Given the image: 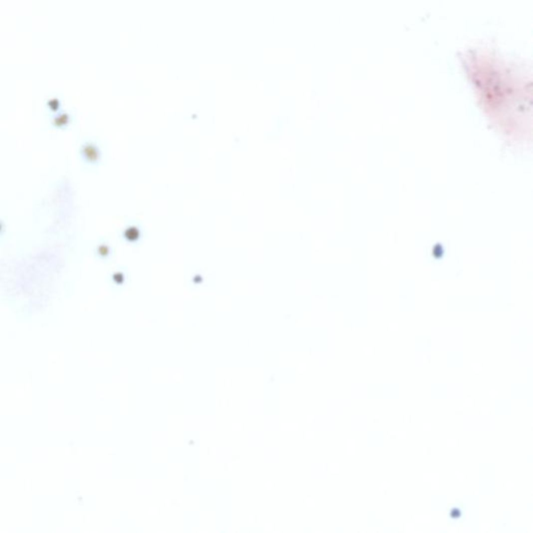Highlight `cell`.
Returning a JSON list of instances; mask_svg holds the SVG:
<instances>
[{"label":"cell","mask_w":533,"mask_h":533,"mask_svg":"<svg viewBox=\"0 0 533 533\" xmlns=\"http://www.w3.org/2000/svg\"><path fill=\"white\" fill-rule=\"evenodd\" d=\"M81 161L90 167L98 166L102 162L103 152L100 145L94 140H86L79 147Z\"/></svg>","instance_id":"6da1fadb"},{"label":"cell","mask_w":533,"mask_h":533,"mask_svg":"<svg viewBox=\"0 0 533 533\" xmlns=\"http://www.w3.org/2000/svg\"><path fill=\"white\" fill-rule=\"evenodd\" d=\"M121 238L127 244L137 245L143 239L142 227L138 224H128L121 232Z\"/></svg>","instance_id":"7a4b0ae2"},{"label":"cell","mask_w":533,"mask_h":533,"mask_svg":"<svg viewBox=\"0 0 533 533\" xmlns=\"http://www.w3.org/2000/svg\"><path fill=\"white\" fill-rule=\"evenodd\" d=\"M95 256L97 257V259H98V260L106 262V261L110 260L112 258V256H113V247L111 246L110 243H107V242H105V241H102V242H100V243H98L96 245Z\"/></svg>","instance_id":"3957f363"},{"label":"cell","mask_w":533,"mask_h":533,"mask_svg":"<svg viewBox=\"0 0 533 533\" xmlns=\"http://www.w3.org/2000/svg\"><path fill=\"white\" fill-rule=\"evenodd\" d=\"M71 123V118L68 114H60L52 119V125L57 129H65Z\"/></svg>","instance_id":"277c9868"},{"label":"cell","mask_w":533,"mask_h":533,"mask_svg":"<svg viewBox=\"0 0 533 533\" xmlns=\"http://www.w3.org/2000/svg\"><path fill=\"white\" fill-rule=\"evenodd\" d=\"M111 279L116 285H122L126 280V274L123 271H115L112 273Z\"/></svg>","instance_id":"5b68a950"},{"label":"cell","mask_w":533,"mask_h":533,"mask_svg":"<svg viewBox=\"0 0 533 533\" xmlns=\"http://www.w3.org/2000/svg\"><path fill=\"white\" fill-rule=\"evenodd\" d=\"M5 230H6L5 223H4V221L2 219H0V238H1L5 234Z\"/></svg>","instance_id":"8992f818"}]
</instances>
